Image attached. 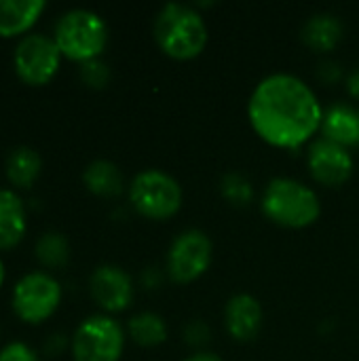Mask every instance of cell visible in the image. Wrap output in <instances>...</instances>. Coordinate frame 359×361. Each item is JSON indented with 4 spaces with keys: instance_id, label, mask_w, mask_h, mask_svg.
I'll list each match as a JSON object with an SVG mask.
<instances>
[{
    "instance_id": "obj_13",
    "label": "cell",
    "mask_w": 359,
    "mask_h": 361,
    "mask_svg": "<svg viewBox=\"0 0 359 361\" xmlns=\"http://www.w3.org/2000/svg\"><path fill=\"white\" fill-rule=\"evenodd\" d=\"M44 11V0H0V38L19 40L34 32V25Z\"/></svg>"
},
{
    "instance_id": "obj_19",
    "label": "cell",
    "mask_w": 359,
    "mask_h": 361,
    "mask_svg": "<svg viewBox=\"0 0 359 361\" xmlns=\"http://www.w3.org/2000/svg\"><path fill=\"white\" fill-rule=\"evenodd\" d=\"M34 256L40 262L42 269H61L70 260V241L66 235L57 231L42 233L34 243Z\"/></svg>"
},
{
    "instance_id": "obj_7",
    "label": "cell",
    "mask_w": 359,
    "mask_h": 361,
    "mask_svg": "<svg viewBox=\"0 0 359 361\" xmlns=\"http://www.w3.org/2000/svg\"><path fill=\"white\" fill-rule=\"evenodd\" d=\"M125 349V332L110 315H91L83 319L70 336L74 361H118Z\"/></svg>"
},
{
    "instance_id": "obj_20",
    "label": "cell",
    "mask_w": 359,
    "mask_h": 361,
    "mask_svg": "<svg viewBox=\"0 0 359 361\" xmlns=\"http://www.w3.org/2000/svg\"><path fill=\"white\" fill-rule=\"evenodd\" d=\"M129 336L142 347H157L167 338V326L157 313H140L129 322Z\"/></svg>"
},
{
    "instance_id": "obj_8",
    "label": "cell",
    "mask_w": 359,
    "mask_h": 361,
    "mask_svg": "<svg viewBox=\"0 0 359 361\" xmlns=\"http://www.w3.org/2000/svg\"><path fill=\"white\" fill-rule=\"evenodd\" d=\"M129 201L142 216L165 220L180 209L182 188L169 173L146 169L133 178L129 186Z\"/></svg>"
},
{
    "instance_id": "obj_21",
    "label": "cell",
    "mask_w": 359,
    "mask_h": 361,
    "mask_svg": "<svg viewBox=\"0 0 359 361\" xmlns=\"http://www.w3.org/2000/svg\"><path fill=\"white\" fill-rule=\"evenodd\" d=\"M222 195L233 203V205H248L254 197L252 184L239 176V173H229L222 180Z\"/></svg>"
},
{
    "instance_id": "obj_15",
    "label": "cell",
    "mask_w": 359,
    "mask_h": 361,
    "mask_svg": "<svg viewBox=\"0 0 359 361\" xmlns=\"http://www.w3.org/2000/svg\"><path fill=\"white\" fill-rule=\"evenodd\" d=\"M42 173V157L34 146L19 144L4 157V178L13 190H30Z\"/></svg>"
},
{
    "instance_id": "obj_3",
    "label": "cell",
    "mask_w": 359,
    "mask_h": 361,
    "mask_svg": "<svg viewBox=\"0 0 359 361\" xmlns=\"http://www.w3.org/2000/svg\"><path fill=\"white\" fill-rule=\"evenodd\" d=\"M154 40L174 59H193L207 44V25L199 11L169 2L154 19Z\"/></svg>"
},
{
    "instance_id": "obj_16",
    "label": "cell",
    "mask_w": 359,
    "mask_h": 361,
    "mask_svg": "<svg viewBox=\"0 0 359 361\" xmlns=\"http://www.w3.org/2000/svg\"><path fill=\"white\" fill-rule=\"evenodd\" d=\"M324 137L345 148L359 146V110L347 104H334L324 112Z\"/></svg>"
},
{
    "instance_id": "obj_18",
    "label": "cell",
    "mask_w": 359,
    "mask_h": 361,
    "mask_svg": "<svg viewBox=\"0 0 359 361\" xmlns=\"http://www.w3.org/2000/svg\"><path fill=\"white\" fill-rule=\"evenodd\" d=\"M305 42L315 49V51H332L339 40L343 38V23L339 17L324 13V15H313L303 30Z\"/></svg>"
},
{
    "instance_id": "obj_22",
    "label": "cell",
    "mask_w": 359,
    "mask_h": 361,
    "mask_svg": "<svg viewBox=\"0 0 359 361\" xmlns=\"http://www.w3.org/2000/svg\"><path fill=\"white\" fill-rule=\"evenodd\" d=\"M80 78L85 85H89L93 89H102L110 80V70L102 59H91V61L80 63Z\"/></svg>"
},
{
    "instance_id": "obj_24",
    "label": "cell",
    "mask_w": 359,
    "mask_h": 361,
    "mask_svg": "<svg viewBox=\"0 0 359 361\" xmlns=\"http://www.w3.org/2000/svg\"><path fill=\"white\" fill-rule=\"evenodd\" d=\"M349 93L353 97H359V68L349 76Z\"/></svg>"
},
{
    "instance_id": "obj_11",
    "label": "cell",
    "mask_w": 359,
    "mask_h": 361,
    "mask_svg": "<svg viewBox=\"0 0 359 361\" xmlns=\"http://www.w3.org/2000/svg\"><path fill=\"white\" fill-rule=\"evenodd\" d=\"M309 169L317 182L341 186L353 173V157L345 146L322 137L309 150Z\"/></svg>"
},
{
    "instance_id": "obj_9",
    "label": "cell",
    "mask_w": 359,
    "mask_h": 361,
    "mask_svg": "<svg viewBox=\"0 0 359 361\" xmlns=\"http://www.w3.org/2000/svg\"><path fill=\"white\" fill-rule=\"evenodd\" d=\"M212 262V241L201 231L182 233L169 247L167 271L174 281L190 283L201 277Z\"/></svg>"
},
{
    "instance_id": "obj_25",
    "label": "cell",
    "mask_w": 359,
    "mask_h": 361,
    "mask_svg": "<svg viewBox=\"0 0 359 361\" xmlns=\"http://www.w3.org/2000/svg\"><path fill=\"white\" fill-rule=\"evenodd\" d=\"M186 361H222L218 355H214V353H197V355H193V357H188Z\"/></svg>"
},
{
    "instance_id": "obj_5",
    "label": "cell",
    "mask_w": 359,
    "mask_h": 361,
    "mask_svg": "<svg viewBox=\"0 0 359 361\" xmlns=\"http://www.w3.org/2000/svg\"><path fill=\"white\" fill-rule=\"evenodd\" d=\"M262 212L275 224L288 228H305L320 218L322 205L317 195L303 182L277 178L264 190Z\"/></svg>"
},
{
    "instance_id": "obj_26",
    "label": "cell",
    "mask_w": 359,
    "mask_h": 361,
    "mask_svg": "<svg viewBox=\"0 0 359 361\" xmlns=\"http://www.w3.org/2000/svg\"><path fill=\"white\" fill-rule=\"evenodd\" d=\"M4 281H6V264H4V260H2V256H0V290H2V286H4Z\"/></svg>"
},
{
    "instance_id": "obj_23",
    "label": "cell",
    "mask_w": 359,
    "mask_h": 361,
    "mask_svg": "<svg viewBox=\"0 0 359 361\" xmlns=\"http://www.w3.org/2000/svg\"><path fill=\"white\" fill-rule=\"evenodd\" d=\"M0 361H42V357L32 345L23 341H8L0 347Z\"/></svg>"
},
{
    "instance_id": "obj_17",
    "label": "cell",
    "mask_w": 359,
    "mask_h": 361,
    "mask_svg": "<svg viewBox=\"0 0 359 361\" xmlns=\"http://www.w3.org/2000/svg\"><path fill=\"white\" fill-rule=\"evenodd\" d=\"M83 184L95 197H118L123 192V173L112 161L95 159L83 169Z\"/></svg>"
},
{
    "instance_id": "obj_14",
    "label": "cell",
    "mask_w": 359,
    "mask_h": 361,
    "mask_svg": "<svg viewBox=\"0 0 359 361\" xmlns=\"http://www.w3.org/2000/svg\"><path fill=\"white\" fill-rule=\"evenodd\" d=\"M226 330L237 341H252L258 336L262 326V309L260 302L250 294H237L229 300L224 309Z\"/></svg>"
},
{
    "instance_id": "obj_2",
    "label": "cell",
    "mask_w": 359,
    "mask_h": 361,
    "mask_svg": "<svg viewBox=\"0 0 359 361\" xmlns=\"http://www.w3.org/2000/svg\"><path fill=\"white\" fill-rule=\"evenodd\" d=\"M51 36L66 59L85 63L99 59L104 53L108 44V25L104 17L91 8H70L57 17Z\"/></svg>"
},
{
    "instance_id": "obj_1",
    "label": "cell",
    "mask_w": 359,
    "mask_h": 361,
    "mask_svg": "<svg viewBox=\"0 0 359 361\" xmlns=\"http://www.w3.org/2000/svg\"><path fill=\"white\" fill-rule=\"evenodd\" d=\"M254 131L279 148L305 144L324 121L317 95L292 74H271L254 89L248 106Z\"/></svg>"
},
{
    "instance_id": "obj_6",
    "label": "cell",
    "mask_w": 359,
    "mask_h": 361,
    "mask_svg": "<svg viewBox=\"0 0 359 361\" xmlns=\"http://www.w3.org/2000/svg\"><path fill=\"white\" fill-rule=\"evenodd\" d=\"M61 51L51 34L30 32L15 42L13 70L15 76L28 87L49 85L61 68Z\"/></svg>"
},
{
    "instance_id": "obj_4",
    "label": "cell",
    "mask_w": 359,
    "mask_h": 361,
    "mask_svg": "<svg viewBox=\"0 0 359 361\" xmlns=\"http://www.w3.org/2000/svg\"><path fill=\"white\" fill-rule=\"evenodd\" d=\"M63 288L49 271L23 273L11 290V311L25 326H40L61 307Z\"/></svg>"
},
{
    "instance_id": "obj_12",
    "label": "cell",
    "mask_w": 359,
    "mask_h": 361,
    "mask_svg": "<svg viewBox=\"0 0 359 361\" xmlns=\"http://www.w3.org/2000/svg\"><path fill=\"white\" fill-rule=\"evenodd\" d=\"M28 235V205L13 188H0V252L15 250Z\"/></svg>"
},
{
    "instance_id": "obj_10",
    "label": "cell",
    "mask_w": 359,
    "mask_h": 361,
    "mask_svg": "<svg viewBox=\"0 0 359 361\" xmlns=\"http://www.w3.org/2000/svg\"><path fill=\"white\" fill-rule=\"evenodd\" d=\"M89 294L106 313H121L133 302V281L116 264H102L89 277Z\"/></svg>"
}]
</instances>
